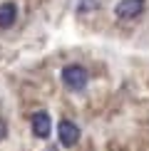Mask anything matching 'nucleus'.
Masks as SVG:
<instances>
[{
  "mask_svg": "<svg viewBox=\"0 0 149 151\" xmlns=\"http://www.w3.org/2000/svg\"><path fill=\"white\" fill-rule=\"evenodd\" d=\"M87 82H90V74H87L85 67L67 65L65 70H62V84H65L70 92H82L87 87Z\"/></svg>",
  "mask_w": 149,
  "mask_h": 151,
  "instance_id": "nucleus-1",
  "label": "nucleus"
},
{
  "mask_svg": "<svg viewBox=\"0 0 149 151\" xmlns=\"http://www.w3.org/2000/svg\"><path fill=\"white\" fill-rule=\"evenodd\" d=\"M17 20V5L12 3V0H5V3H0V30H8L12 27Z\"/></svg>",
  "mask_w": 149,
  "mask_h": 151,
  "instance_id": "nucleus-5",
  "label": "nucleus"
},
{
  "mask_svg": "<svg viewBox=\"0 0 149 151\" xmlns=\"http://www.w3.org/2000/svg\"><path fill=\"white\" fill-rule=\"evenodd\" d=\"M45 151H57V149H55V146H50V149H45Z\"/></svg>",
  "mask_w": 149,
  "mask_h": 151,
  "instance_id": "nucleus-8",
  "label": "nucleus"
},
{
  "mask_svg": "<svg viewBox=\"0 0 149 151\" xmlns=\"http://www.w3.org/2000/svg\"><path fill=\"white\" fill-rule=\"evenodd\" d=\"M97 8H99V0H80L77 3V15H87V12H92Z\"/></svg>",
  "mask_w": 149,
  "mask_h": 151,
  "instance_id": "nucleus-6",
  "label": "nucleus"
},
{
  "mask_svg": "<svg viewBox=\"0 0 149 151\" xmlns=\"http://www.w3.org/2000/svg\"><path fill=\"white\" fill-rule=\"evenodd\" d=\"M147 0H119L114 5V15L119 20H132V17H139L142 10H144Z\"/></svg>",
  "mask_w": 149,
  "mask_h": 151,
  "instance_id": "nucleus-3",
  "label": "nucleus"
},
{
  "mask_svg": "<svg viewBox=\"0 0 149 151\" xmlns=\"http://www.w3.org/2000/svg\"><path fill=\"white\" fill-rule=\"evenodd\" d=\"M5 136H8V124H5L3 119H0V141H3Z\"/></svg>",
  "mask_w": 149,
  "mask_h": 151,
  "instance_id": "nucleus-7",
  "label": "nucleus"
},
{
  "mask_svg": "<svg viewBox=\"0 0 149 151\" xmlns=\"http://www.w3.org/2000/svg\"><path fill=\"white\" fill-rule=\"evenodd\" d=\"M57 139L62 146H74V144L80 141V127L74 122H70V119H62V122L57 124Z\"/></svg>",
  "mask_w": 149,
  "mask_h": 151,
  "instance_id": "nucleus-2",
  "label": "nucleus"
},
{
  "mask_svg": "<svg viewBox=\"0 0 149 151\" xmlns=\"http://www.w3.org/2000/svg\"><path fill=\"white\" fill-rule=\"evenodd\" d=\"M30 127H33V134L37 139H50V131H52V119H50L47 111H35L30 116Z\"/></svg>",
  "mask_w": 149,
  "mask_h": 151,
  "instance_id": "nucleus-4",
  "label": "nucleus"
}]
</instances>
